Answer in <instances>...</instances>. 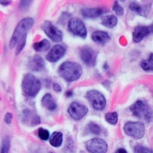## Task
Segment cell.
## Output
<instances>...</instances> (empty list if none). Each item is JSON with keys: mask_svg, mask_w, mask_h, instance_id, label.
Masks as SVG:
<instances>
[{"mask_svg": "<svg viewBox=\"0 0 153 153\" xmlns=\"http://www.w3.org/2000/svg\"><path fill=\"white\" fill-rule=\"evenodd\" d=\"M34 25L35 19L31 17L24 18L18 23L9 41L10 48H16L19 42L27 39L28 31L34 26Z\"/></svg>", "mask_w": 153, "mask_h": 153, "instance_id": "obj_1", "label": "cell"}, {"mask_svg": "<svg viewBox=\"0 0 153 153\" xmlns=\"http://www.w3.org/2000/svg\"><path fill=\"white\" fill-rule=\"evenodd\" d=\"M57 74L68 83L79 80L83 74V68L79 63L71 61L63 62L57 69Z\"/></svg>", "mask_w": 153, "mask_h": 153, "instance_id": "obj_2", "label": "cell"}, {"mask_svg": "<svg viewBox=\"0 0 153 153\" xmlns=\"http://www.w3.org/2000/svg\"><path fill=\"white\" fill-rule=\"evenodd\" d=\"M42 89L40 80L31 73L25 74L22 80V90L27 97H35Z\"/></svg>", "mask_w": 153, "mask_h": 153, "instance_id": "obj_3", "label": "cell"}, {"mask_svg": "<svg viewBox=\"0 0 153 153\" xmlns=\"http://www.w3.org/2000/svg\"><path fill=\"white\" fill-rule=\"evenodd\" d=\"M129 110L136 118L144 120L147 122L152 119V110L146 101L138 100L129 106Z\"/></svg>", "mask_w": 153, "mask_h": 153, "instance_id": "obj_4", "label": "cell"}, {"mask_svg": "<svg viewBox=\"0 0 153 153\" xmlns=\"http://www.w3.org/2000/svg\"><path fill=\"white\" fill-rule=\"evenodd\" d=\"M123 132L133 139H141L146 133V126L141 121H129L123 126Z\"/></svg>", "mask_w": 153, "mask_h": 153, "instance_id": "obj_5", "label": "cell"}, {"mask_svg": "<svg viewBox=\"0 0 153 153\" xmlns=\"http://www.w3.org/2000/svg\"><path fill=\"white\" fill-rule=\"evenodd\" d=\"M86 99L91 103L94 110L102 111L106 106V99L100 91L97 90H90L86 93Z\"/></svg>", "mask_w": 153, "mask_h": 153, "instance_id": "obj_6", "label": "cell"}, {"mask_svg": "<svg viewBox=\"0 0 153 153\" xmlns=\"http://www.w3.org/2000/svg\"><path fill=\"white\" fill-rule=\"evenodd\" d=\"M68 31L74 35L83 39H85L87 36V30L84 22L77 17L71 18L68 22Z\"/></svg>", "mask_w": 153, "mask_h": 153, "instance_id": "obj_7", "label": "cell"}, {"mask_svg": "<svg viewBox=\"0 0 153 153\" xmlns=\"http://www.w3.org/2000/svg\"><path fill=\"white\" fill-rule=\"evenodd\" d=\"M68 113L74 120L79 121L87 116L89 109L85 104L78 101H74L68 108Z\"/></svg>", "mask_w": 153, "mask_h": 153, "instance_id": "obj_8", "label": "cell"}, {"mask_svg": "<svg viewBox=\"0 0 153 153\" xmlns=\"http://www.w3.org/2000/svg\"><path fill=\"white\" fill-rule=\"evenodd\" d=\"M85 148L90 153H107L109 146L104 139L93 138L85 143Z\"/></svg>", "mask_w": 153, "mask_h": 153, "instance_id": "obj_9", "label": "cell"}, {"mask_svg": "<svg viewBox=\"0 0 153 153\" xmlns=\"http://www.w3.org/2000/svg\"><path fill=\"white\" fill-rule=\"evenodd\" d=\"M42 29L46 35L54 42H61L63 40V32L51 22L45 21L42 25Z\"/></svg>", "mask_w": 153, "mask_h": 153, "instance_id": "obj_10", "label": "cell"}, {"mask_svg": "<svg viewBox=\"0 0 153 153\" xmlns=\"http://www.w3.org/2000/svg\"><path fill=\"white\" fill-rule=\"evenodd\" d=\"M80 59L84 65L88 67L95 66L97 63V53L90 46H84L80 49L79 51Z\"/></svg>", "mask_w": 153, "mask_h": 153, "instance_id": "obj_11", "label": "cell"}, {"mask_svg": "<svg viewBox=\"0 0 153 153\" xmlns=\"http://www.w3.org/2000/svg\"><path fill=\"white\" fill-rule=\"evenodd\" d=\"M66 54V48L65 46L57 44L49 50L46 54L45 58L48 62L56 63L61 60Z\"/></svg>", "mask_w": 153, "mask_h": 153, "instance_id": "obj_12", "label": "cell"}, {"mask_svg": "<svg viewBox=\"0 0 153 153\" xmlns=\"http://www.w3.org/2000/svg\"><path fill=\"white\" fill-rule=\"evenodd\" d=\"M107 12L105 7H87L83 8L80 10L82 16L85 19H94L100 17Z\"/></svg>", "mask_w": 153, "mask_h": 153, "instance_id": "obj_13", "label": "cell"}, {"mask_svg": "<svg viewBox=\"0 0 153 153\" xmlns=\"http://www.w3.org/2000/svg\"><path fill=\"white\" fill-rule=\"evenodd\" d=\"M27 65L28 69L31 71L39 72L45 68V61L42 56L36 54L29 57Z\"/></svg>", "mask_w": 153, "mask_h": 153, "instance_id": "obj_14", "label": "cell"}, {"mask_svg": "<svg viewBox=\"0 0 153 153\" xmlns=\"http://www.w3.org/2000/svg\"><path fill=\"white\" fill-rule=\"evenodd\" d=\"M151 34L149 25H139L136 27L132 31V40L135 43H139L144 38Z\"/></svg>", "mask_w": 153, "mask_h": 153, "instance_id": "obj_15", "label": "cell"}, {"mask_svg": "<svg viewBox=\"0 0 153 153\" xmlns=\"http://www.w3.org/2000/svg\"><path fill=\"white\" fill-rule=\"evenodd\" d=\"M151 8L150 4H146V5H140L136 2H131L129 4V9L131 11L134 12L136 14L139 16L147 17L149 14V10Z\"/></svg>", "mask_w": 153, "mask_h": 153, "instance_id": "obj_16", "label": "cell"}, {"mask_svg": "<svg viewBox=\"0 0 153 153\" xmlns=\"http://www.w3.org/2000/svg\"><path fill=\"white\" fill-rule=\"evenodd\" d=\"M91 38L95 43L98 44L100 45H105L110 42V36L106 31L97 30L93 32L91 35Z\"/></svg>", "mask_w": 153, "mask_h": 153, "instance_id": "obj_17", "label": "cell"}, {"mask_svg": "<svg viewBox=\"0 0 153 153\" xmlns=\"http://www.w3.org/2000/svg\"><path fill=\"white\" fill-rule=\"evenodd\" d=\"M42 105L46 110L50 112H54L57 110V104L54 100L53 96L51 94H46L42 98Z\"/></svg>", "mask_w": 153, "mask_h": 153, "instance_id": "obj_18", "label": "cell"}, {"mask_svg": "<svg viewBox=\"0 0 153 153\" xmlns=\"http://www.w3.org/2000/svg\"><path fill=\"white\" fill-rule=\"evenodd\" d=\"M64 141V135L61 132L55 131L52 132L49 139V143L54 148H59L63 145Z\"/></svg>", "mask_w": 153, "mask_h": 153, "instance_id": "obj_19", "label": "cell"}, {"mask_svg": "<svg viewBox=\"0 0 153 153\" xmlns=\"http://www.w3.org/2000/svg\"><path fill=\"white\" fill-rule=\"evenodd\" d=\"M118 23V19L117 17L114 15H109V16H105L102 18L101 20V24L102 25L107 28H113L117 26Z\"/></svg>", "mask_w": 153, "mask_h": 153, "instance_id": "obj_20", "label": "cell"}, {"mask_svg": "<svg viewBox=\"0 0 153 153\" xmlns=\"http://www.w3.org/2000/svg\"><path fill=\"white\" fill-rule=\"evenodd\" d=\"M34 50L37 52H45L50 49L51 43L47 39H42L39 42H36L32 45Z\"/></svg>", "mask_w": 153, "mask_h": 153, "instance_id": "obj_21", "label": "cell"}, {"mask_svg": "<svg viewBox=\"0 0 153 153\" xmlns=\"http://www.w3.org/2000/svg\"><path fill=\"white\" fill-rule=\"evenodd\" d=\"M140 67L145 71H153V53H151L147 59L140 63Z\"/></svg>", "mask_w": 153, "mask_h": 153, "instance_id": "obj_22", "label": "cell"}, {"mask_svg": "<svg viewBox=\"0 0 153 153\" xmlns=\"http://www.w3.org/2000/svg\"><path fill=\"white\" fill-rule=\"evenodd\" d=\"M87 133L93 134V135H100L101 133V128L97 123L94 122H90L87 124L84 129Z\"/></svg>", "mask_w": 153, "mask_h": 153, "instance_id": "obj_23", "label": "cell"}, {"mask_svg": "<svg viewBox=\"0 0 153 153\" xmlns=\"http://www.w3.org/2000/svg\"><path fill=\"white\" fill-rule=\"evenodd\" d=\"M104 119L106 122L112 126H116L118 123L119 115L117 112H109L104 115Z\"/></svg>", "mask_w": 153, "mask_h": 153, "instance_id": "obj_24", "label": "cell"}, {"mask_svg": "<svg viewBox=\"0 0 153 153\" xmlns=\"http://www.w3.org/2000/svg\"><path fill=\"white\" fill-rule=\"evenodd\" d=\"M74 148L75 143L74 139L71 136H68L65 145V148H64V152H65V153H74Z\"/></svg>", "mask_w": 153, "mask_h": 153, "instance_id": "obj_25", "label": "cell"}, {"mask_svg": "<svg viewBox=\"0 0 153 153\" xmlns=\"http://www.w3.org/2000/svg\"><path fill=\"white\" fill-rule=\"evenodd\" d=\"M33 113H31V110L29 109H25L24 110L22 113L21 116V120L24 123H28L29 122V123H31V119L34 117Z\"/></svg>", "mask_w": 153, "mask_h": 153, "instance_id": "obj_26", "label": "cell"}, {"mask_svg": "<svg viewBox=\"0 0 153 153\" xmlns=\"http://www.w3.org/2000/svg\"><path fill=\"white\" fill-rule=\"evenodd\" d=\"M38 136L42 141H47L50 139V132L48 129L40 127L38 129Z\"/></svg>", "mask_w": 153, "mask_h": 153, "instance_id": "obj_27", "label": "cell"}, {"mask_svg": "<svg viewBox=\"0 0 153 153\" xmlns=\"http://www.w3.org/2000/svg\"><path fill=\"white\" fill-rule=\"evenodd\" d=\"M10 139L9 137H5L2 139V146L0 149V153H9L10 149Z\"/></svg>", "mask_w": 153, "mask_h": 153, "instance_id": "obj_28", "label": "cell"}, {"mask_svg": "<svg viewBox=\"0 0 153 153\" xmlns=\"http://www.w3.org/2000/svg\"><path fill=\"white\" fill-rule=\"evenodd\" d=\"M134 152L135 153H153V149L148 148L143 145L138 144L134 147Z\"/></svg>", "mask_w": 153, "mask_h": 153, "instance_id": "obj_29", "label": "cell"}, {"mask_svg": "<svg viewBox=\"0 0 153 153\" xmlns=\"http://www.w3.org/2000/svg\"><path fill=\"white\" fill-rule=\"evenodd\" d=\"M112 9H113V12H114L118 16H123L124 9L120 5V3H119L118 2H115L114 3H113Z\"/></svg>", "mask_w": 153, "mask_h": 153, "instance_id": "obj_30", "label": "cell"}, {"mask_svg": "<svg viewBox=\"0 0 153 153\" xmlns=\"http://www.w3.org/2000/svg\"><path fill=\"white\" fill-rule=\"evenodd\" d=\"M31 1H20L19 2V9L21 10H27L31 5Z\"/></svg>", "mask_w": 153, "mask_h": 153, "instance_id": "obj_31", "label": "cell"}, {"mask_svg": "<svg viewBox=\"0 0 153 153\" xmlns=\"http://www.w3.org/2000/svg\"><path fill=\"white\" fill-rule=\"evenodd\" d=\"M12 120H13V115L10 112H8L5 114L4 116V122L5 124L7 125H11L12 123Z\"/></svg>", "mask_w": 153, "mask_h": 153, "instance_id": "obj_32", "label": "cell"}, {"mask_svg": "<svg viewBox=\"0 0 153 153\" xmlns=\"http://www.w3.org/2000/svg\"><path fill=\"white\" fill-rule=\"evenodd\" d=\"M41 117L38 116V114H35L34 115V117H32L31 119V126H36L39 125L41 123Z\"/></svg>", "mask_w": 153, "mask_h": 153, "instance_id": "obj_33", "label": "cell"}, {"mask_svg": "<svg viewBox=\"0 0 153 153\" xmlns=\"http://www.w3.org/2000/svg\"><path fill=\"white\" fill-rule=\"evenodd\" d=\"M52 89L54 90V92L56 93H61L62 91V87H61V86L59 84H57V83H54L52 84Z\"/></svg>", "mask_w": 153, "mask_h": 153, "instance_id": "obj_34", "label": "cell"}, {"mask_svg": "<svg viewBox=\"0 0 153 153\" xmlns=\"http://www.w3.org/2000/svg\"><path fill=\"white\" fill-rule=\"evenodd\" d=\"M12 1H5V0H0V5H3V6H7L10 5Z\"/></svg>", "mask_w": 153, "mask_h": 153, "instance_id": "obj_35", "label": "cell"}, {"mask_svg": "<svg viewBox=\"0 0 153 153\" xmlns=\"http://www.w3.org/2000/svg\"><path fill=\"white\" fill-rule=\"evenodd\" d=\"M114 153H128L127 152V150L124 148H119L116 150Z\"/></svg>", "mask_w": 153, "mask_h": 153, "instance_id": "obj_36", "label": "cell"}, {"mask_svg": "<svg viewBox=\"0 0 153 153\" xmlns=\"http://www.w3.org/2000/svg\"><path fill=\"white\" fill-rule=\"evenodd\" d=\"M73 95H74L73 91H71V90H69V91H67L66 92H65V96H66L67 97H71Z\"/></svg>", "mask_w": 153, "mask_h": 153, "instance_id": "obj_37", "label": "cell"}, {"mask_svg": "<svg viewBox=\"0 0 153 153\" xmlns=\"http://www.w3.org/2000/svg\"><path fill=\"white\" fill-rule=\"evenodd\" d=\"M149 28H150V31H151V33L153 34V24L150 25H149Z\"/></svg>", "mask_w": 153, "mask_h": 153, "instance_id": "obj_38", "label": "cell"}, {"mask_svg": "<svg viewBox=\"0 0 153 153\" xmlns=\"http://www.w3.org/2000/svg\"><path fill=\"white\" fill-rule=\"evenodd\" d=\"M108 68H109V65H108L107 64H104V65H103V69L107 70Z\"/></svg>", "mask_w": 153, "mask_h": 153, "instance_id": "obj_39", "label": "cell"}, {"mask_svg": "<svg viewBox=\"0 0 153 153\" xmlns=\"http://www.w3.org/2000/svg\"><path fill=\"white\" fill-rule=\"evenodd\" d=\"M48 153H57V152H54L50 151V152H48Z\"/></svg>", "mask_w": 153, "mask_h": 153, "instance_id": "obj_40", "label": "cell"}, {"mask_svg": "<svg viewBox=\"0 0 153 153\" xmlns=\"http://www.w3.org/2000/svg\"><path fill=\"white\" fill-rule=\"evenodd\" d=\"M1 100H2V98H1V97H0V102H1Z\"/></svg>", "mask_w": 153, "mask_h": 153, "instance_id": "obj_41", "label": "cell"}]
</instances>
